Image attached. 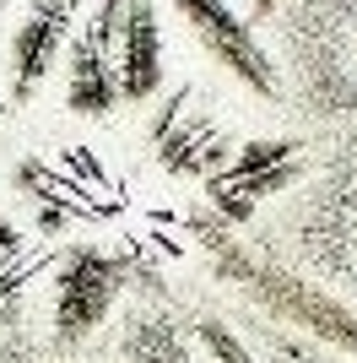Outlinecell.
I'll return each mask as SVG.
<instances>
[{
  "instance_id": "277c9868",
  "label": "cell",
  "mask_w": 357,
  "mask_h": 363,
  "mask_svg": "<svg viewBox=\"0 0 357 363\" xmlns=\"http://www.w3.org/2000/svg\"><path fill=\"white\" fill-rule=\"evenodd\" d=\"M298 174H303V152H298V141H287V136L254 141V147H244L233 157V168L211 174V206H217L227 223H244L266 196H282Z\"/></svg>"
},
{
  "instance_id": "7c38bea8",
  "label": "cell",
  "mask_w": 357,
  "mask_h": 363,
  "mask_svg": "<svg viewBox=\"0 0 357 363\" xmlns=\"http://www.w3.org/2000/svg\"><path fill=\"white\" fill-rule=\"evenodd\" d=\"M276 11V0H254V16H271Z\"/></svg>"
},
{
  "instance_id": "9c48e42d",
  "label": "cell",
  "mask_w": 357,
  "mask_h": 363,
  "mask_svg": "<svg viewBox=\"0 0 357 363\" xmlns=\"http://www.w3.org/2000/svg\"><path fill=\"white\" fill-rule=\"evenodd\" d=\"M119 28H125V0H103V11H98V22H92V38H98L103 49H114Z\"/></svg>"
},
{
  "instance_id": "8992f818",
  "label": "cell",
  "mask_w": 357,
  "mask_h": 363,
  "mask_svg": "<svg viewBox=\"0 0 357 363\" xmlns=\"http://www.w3.org/2000/svg\"><path fill=\"white\" fill-rule=\"evenodd\" d=\"M65 33H71V0H38L33 16L16 28V38H11V98L16 104L44 82V71L55 65L60 44H65Z\"/></svg>"
},
{
  "instance_id": "8fae6325",
  "label": "cell",
  "mask_w": 357,
  "mask_h": 363,
  "mask_svg": "<svg viewBox=\"0 0 357 363\" xmlns=\"http://www.w3.org/2000/svg\"><path fill=\"white\" fill-rule=\"evenodd\" d=\"M16 239H22V233L11 228V217H0V255H6V250H16Z\"/></svg>"
},
{
  "instance_id": "6da1fadb",
  "label": "cell",
  "mask_w": 357,
  "mask_h": 363,
  "mask_svg": "<svg viewBox=\"0 0 357 363\" xmlns=\"http://www.w3.org/2000/svg\"><path fill=\"white\" fill-rule=\"evenodd\" d=\"M195 233L206 244V255L217 260V277H222V282H233V288L244 293V298H254L266 315L293 320V325L314 331L319 342L341 347L346 358H357V309L352 303L330 298V293H319L314 282H303L298 272H287V266H276V260H266V255H254V250H244V244L217 223H200Z\"/></svg>"
},
{
  "instance_id": "3957f363",
  "label": "cell",
  "mask_w": 357,
  "mask_h": 363,
  "mask_svg": "<svg viewBox=\"0 0 357 363\" xmlns=\"http://www.w3.org/2000/svg\"><path fill=\"white\" fill-rule=\"evenodd\" d=\"M174 6H178V16L190 22V33L200 38V49H206L222 71H233L238 82L249 92H260V98H276V92H282L266 44L254 38V28L227 6V0H174Z\"/></svg>"
},
{
  "instance_id": "5b68a950",
  "label": "cell",
  "mask_w": 357,
  "mask_h": 363,
  "mask_svg": "<svg viewBox=\"0 0 357 363\" xmlns=\"http://www.w3.org/2000/svg\"><path fill=\"white\" fill-rule=\"evenodd\" d=\"M114 76H119V98H125V104H147L152 92L163 87V33H157L152 0H130V6H125Z\"/></svg>"
},
{
  "instance_id": "7a4b0ae2",
  "label": "cell",
  "mask_w": 357,
  "mask_h": 363,
  "mask_svg": "<svg viewBox=\"0 0 357 363\" xmlns=\"http://www.w3.org/2000/svg\"><path fill=\"white\" fill-rule=\"evenodd\" d=\"M119 293H125V260L108 255V250H92V244L71 250L55 272V336H60V347H76L81 336L98 331Z\"/></svg>"
},
{
  "instance_id": "ba28073f",
  "label": "cell",
  "mask_w": 357,
  "mask_h": 363,
  "mask_svg": "<svg viewBox=\"0 0 357 363\" xmlns=\"http://www.w3.org/2000/svg\"><path fill=\"white\" fill-rule=\"evenodd\" d=\"M200 342H206V347L217 352L222 363H254V358H249V347H244V342L227 331L222 320H200Z\"/></svg>"
},
{
  "instance_id": "30bf717a",
  "label": "cell",
  "mask_w": 357,
  "mask_h": 363,
  "mask_svg": "<svg viewBox=\"0 0 357 363\" xmlns=\"http://www.w3.org/2000/svg\"><path fill=\"white\" fill-rule=\"evenodd\" d=\"M22 282H28V272H22L16 260H0V298H6V293H16Z\"/></svg>"
},
{
  "instance_id": "52a82bcc",
  "label": "cell",
  "mask_w": 357,
  "mask_h": 363,
  "mask_svg": "<svg viewBox=\"0 0 357 363\" xmlns=\"http://www.w3.org/2000/svg\"><path fill=\"white\" fill-rule=\"evenodd\" d=\"M65 104L71 114H87V120H103L108 108L119 104V76H114V60L98 38H76L71 49V87H65Z\"/></svg>"
}]
</instances>
